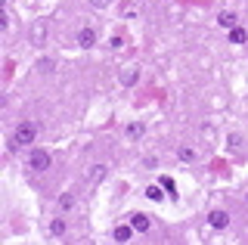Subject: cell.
Wrapping results in <instances>:
<instances>
[{"label": "cell", "instance_id": "obj_1", "mask_svg": "<svg viewBox=\"0 0 248 245\" xmlns=\"http://www.w3.org/2000/svg\"><path fill=\"white\" fill-rule=\"evenodd\" d=\"M34 124H19L16 127V134H13V149H22V146H28V143H34Z\"/></svg>", "mask_w": 248, "mask_h": 245}, {"label": "cell", "instance_id": "obj_2", "mask_svg": "<svg viewBox=\"0 0 248 245\" xmlns=\"http://www.w3.org/2000/svg\"><path fill=\"white\" fill-rule=\"evenodd\" d=\"M28 165H31V171H46V168H50V152L34 149V152L28 155Z\"/></svg>", "mask_w": 248, "mask_h": 245}, {"label": "cell", "instance_id": "obj_3", "mask_svg": "<svg viewBox=\"0 0 248 245\" xmlns=\"http://www.w3.org/2000/svg\"><path fill=\"white\" fill-rule=\"evenodd\" d=\"M208 224H211L214 230H223V227H227V224H230V214H227V211H220V208H217V211H211V214H208Z\"/></svg>", "mask_w": 248, "mask_h": 245}, {"label": "cell", "instance_id": "obj_4", "mask_svg": "<svg viewBox=\"0 0 248 245\" xmlns=\"http://www.w3.org/2000/svg\"><path fill=\"white\" fill-rule=\"evenodd\" d=\"M130 227H134L137 233H149V227H152V224H149V217H146V214H140V211H137L134 217H130Z\"/></svg>", "mask_w": 248, "mask_h": 245}, {"label": "cell", "instance_id": "obj_5", "mask_svg": "<svg viewBox=\"0 0 248 245\" xmlns=\"http://www.w3.org/2000/svg\"><path fill=\"white\" fill-rule=\"evenodd\" d=\"M78 44H81L84 50H90L93 44H96V31H93V28H81V34H78Z\"/></svg>", "mask_w": 248, "mask_h": 245}, {"label": "cell", "instance_id": "obj_6", "mask_svg": "<svg viewBox=\"0 0 248 245\" xmlns=\"http://www.w3.org/2000/svg\"><path fill=\"white\" fill-rule=\"evenodd\" d=\"M130 233H137V230L130 227V224H121L118 230H115V239H118V242H127V239H130Z\"/></svg>", "mask_w": 248, "mask_h": 245}, {"label": "cell", "instance_id": "obj_7", "mask_svg": "<svg viewBox=\"0 0 248 245\" xmlns=\"http://www.w3.org/2000/svg\"><path fill=\"white\" fill-rule=\"evenodd\" d=\"M230 41H232V44H245V41H248V31H245V28H239V25L230 28Z\"/></svg>", "mask_w": 248, "mask_h": 245}, {"label": "cell", "instance_id": "obj_8", "mask_svg": "<svg viewBox=\"0 0 248 245\" xmlns=\"http://www.w3.org/2000/svg\"><path fill=\"white\" fill-rule=\"evenodd\" d=\"M165 193H168V189L161 186V183H158V186H146V199H152V202H158Z\"/></svg>", "mask_w": 248, "mask_h": 245}, {"label": "cell", "instance_id": "obj_9", "mask_svg": "<svg viewBox=\"0 0 248 245\" xmlns=\"http://www.w3.org/2000/svg\"><path fill=\"white\" fill-rule=\"evenodd\" d=\"M217 22H220L223 28H236V13H220V19H217Z\"/></svg>", "mask_w": 248, "mask_h": 245}, {"label": "cell", "instance_id": "obj_10", "mask_svg": "<svg viewBox=\"0 0 248 245\" xmlns=\"http://www.w3.org/2000/svg\"><path fill=\"white\" fill-rule=\"evenodd\" d=\"M50 233H53V236H65V220H62V217L53 220V224H50Z\"/></svg>", "mask_w": 248, "mask_h": 245}, {"label": "cell", "instance_id": "obj_11", "mask_svg": "<svg viewBox=\"0 0 248 245\" xmlns=\"http://www.w3.org/2000/svg\"><path fill=\"white\" fill-rule=\"evenodd\" d=\"M90 177H93V180H103V177H106V165H93V168H90Z\"/></svg>", "mask_w": 248, "mask_h": 245}, {"label": "cell", "instance_id": "obj_12", "mask_svg": "<svg viewBox=\"0 0 248 245\" xmlns=\"http://www.w3.org/2000/svg\"><path fill=\"white\" fill-rule=\"evenodd\" d=\"M59 205H62V211H72V208H75V199H72V196H62Z\"/></svg>", "mask_w": 248, "mask_h": 245}, {"label": "cell", "instance_id": "obj_13", "mask_svg": "<svg viewBox=\"0 0 248 245\" xmlns=\"http://www.w3.org/2000/svg\"><path fill=\"white\" fill-rule=\"evenodd\" d=\"M158 183H161V186L168 189V193H174V196H177V186H174V180H170V177H161Z\"/></svg>", "mask_w": 248, "mask_h": 245}, {"label": "cell", "instance_id": "obj_14", "mask_svg": "<svg viewBox=\"0 0 248 245\" xmlns=\"http://www.w3.org/2000/svg\"><path fill=\"white\" fill-rule=\"evenodd\" d=\"M127 134L134 137V140H137V137H143V124H130V127H127Z\"/></svg>", "mask_w": 248, "mask_h": 245}, {"label": "cell", "instance_id": "obj_15", "mask_svg": "<svg viewBox=\"0 0 248 245\" xmlns=\"http://www.w3.org/2000/svg\"><path fill=\"white\" fill-rule=\"evenodd\" d=\"M180 158H183V162H192V158H196V152H192V149H180Z\"/></svg>", "mask_w": 248, "mask_h": 245}, {"label": "cell", "instance_id": "obj_16", "mask_svg": "<svg viewBox=\"0 0 248 245\" xmlns=\"http://www.w3.org/2000/svg\"><path fill=\"white\" fill-rule=\"evenodd\" d=\"M93 3H96V6H106V3H108V0H93Z\"/></svg>", "mask_w": 248, "mask_h": 245}]
</instances>
